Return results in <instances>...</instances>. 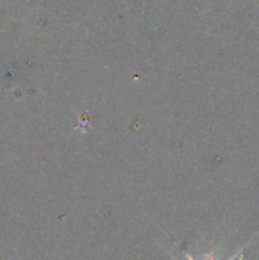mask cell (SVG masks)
<instances>
[{
  "mask_svg": "<svg viewBox=\"0 0 259 260\" xmlns=\"http://www.w3.org/2000/svg\"><path fill=\"white\" fill-rule=\"evenodd\" d=\"M236 256H238V255H234V256H233V258H231V259H229V260H234V259H235V258H236ZM187 258H188V260H193L192 258H190V256H189V255H188V254H187Z\"/></svg>",
  "mask_w": 259,
  "mask_h": 260,
  "instance_id": "obj_1",
  "label": "cell"
}]
</instances>
